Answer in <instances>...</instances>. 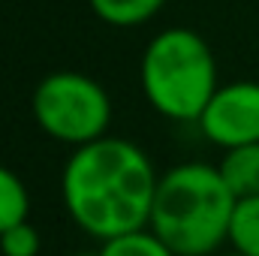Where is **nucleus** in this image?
I'll return each mask as SVG.
<instances>
[{
  "label": "nucleus",
  "mask_w": 259,
  "mask_h": 256,
  "mask_svg": "<svg viewBox=\"0 0 259 256\" xmlns=\"http://www.w3.org/2000/svg\"><path fill=\"white\" fill-rule=\"evenodd\" d=\"M75 256H100V250H97V253H75Z\"/></svg>",
  "instance_id": "12"
},
{
  "label": "nucleus",
  "mask_w": 259,
  "mask_h": 256,
  "mask_svg": "<svg viewBox=\"0 0 259 256\" xmlns=\"http://www.w3.org/2000/svg\"><path fill=\"white\" fill-rule=\"evenodd\" d=\"M30 109H33V121L46 136L72 148L109 136V124H112L109 91L84 72L75 69L49 72L33 88Z\"/></svg>",
  "instance_id": "4"
},
{
  "label": "nucleus",
  "mask_w": 259,
  "mask_h": 256,
  "mask_svg": "<svg viewBox=\"0 0 259 256\" xmlns=\"http://www.w3.org/2000/svg\"><path fill=\"white\" fill-rule=\"evenodd\" d=\"M226 256H241V253H235V250H232V253H226Z\"/></svg>",
  "instance_id": "13"
},
{
  "label": "nucleus",
  "mask_w": 259,
  "mask_h": 256,
  "mask_svg": "<svg viewBox=\"0 0 259 256\" xmlns=\"http://www.w3.org/2000/svg\"><path fill=\"white\" fill-rule=\"evenodd\" d=\"M0 253L3 256H36L39 253V232L30 220L15 223L0 235Z\"/></svg>",
  "instance_id": "11"
},
{
  "label": "nucleus",
  "mask_w": 259,
  "mask_h": 256,
  "mask_svg": "<svg viewBox=\"0 0 259 256\" xmlns=\"http://www.w3.org/2000/svg\"><path fill=\"white\" fill-rule=\"evenodd\" d=\"M217 169L226 187L235 193V199L259 196V142L223 151V160L217 163Z\"/></svg>",
  "instance_id": "6"
},
{
  "label": "nucleus",
  "mask_w": 259,
  "mask_h": 256,
  "mask_svg": "<svg viewBox=\"0 0 259 256\" xmlns=\"http://www.w3.org/2000/svg\"><path fill=\"white\" fill-rule=\"evenodd\" d=\"M139 84L157 115L181 124L199 121L220 88L214 52L190 27H166L142 52Z\"/></svg>",
  "instance_id": "3"
},
{
  "label": "nucleus",
  "mask_w": 259,
  "mask_h": 256,
  "mask_svg": "<svg viewBox=\"0 0 259 256\" xmlns=\"http://www.w3.org/2000/svg\"><path fill=\"white\" fill-rule=\"evenodd\" d=\"M235 193L211 163H181L160 175L151 229L175 256H211L229 241Z\"/></svg>",
  "instance_id": "2"
},
{
  "label": "nucleus",
  "mask_w": 259,
  "mask_h": 256,
  "mask_svg": "<svg viewBox=\"0 0 259 256\" xmlns=\"http://www.w3.org/2000/svg\"><path fill=\"white\" fill-rule=\"evenodd\" d=\"M94 15L112 27H139L151 21L166 0H88Z\"/></svg>",
  "instance_id": "7"
},
{
  "label": "nucleus",
  "mask_w": 259,
  "mask_h": 256,
  "mask_svg": "<svg viewBox=\"0 0 259 256\" xmlns=\"http://www.w3.org/2000/svg\"><path fill=\"white\" fill-rule=\"evenodd\" d=\"M157 169L130 139L103 136L72 151L61 175L69 220L91 238L109 241L151 223Z\"/></svg>",
  "instance_id": "1"
},
{
  "label": "nucleus",
  "mask_w": 259,
  "mask_h": 256,
  "mask_svg": "<svg viewBox=\"0 0 259 256\" xmlns=\"http://www.w3.org/2000/svg\"><path fill=\"white\" fill-rule=\"evenodd\" d=\"M196 124L211 145L223 151L259 142V81L220 84Z\"/></svg>",
  "instance_id": "5"
},
{
  "label": "nucleus",
  "mask_w": 259,
  "mask_h": 256,
  "mask_svg": "<svg viewBox=\"0 0 259 256\" xmlns=\"http://www.w3.org/2000/svg\"><path fill=\"white\" fill-rule=\"evenodd\" d=\"M100 256H175V250L151 226H145V229H133L103 241Z\"/></svg>",
  "instance_id": "10"
},
{
  "label": "nucleus",
  "mask_w": 259,
  "mask_h": 256,
  "mask_svg": "<svg viewBox=\"0 0 259 256\" xmlns=\"http://www.w3.org/2000/svg\"><path fill=\"white\" fill-rule=\"evenodd\" d=\"M229 244L241 256H259V196L235 202L229 223Z\"/></svg>",
  "instance_id": "8"
},
{
  "label": "nucleus",
  "mask_w": 259,
  "mask_h": 256,
  "mask_svg": "<svg viewBox=\"0 0 259 256\" xmlns=\"http://www.w3.org/2000/svg\"><path fill=\"white\" fill-rule=\"evenodd\" d=\"M27 217H30V193L24 181L12 169L0 166V235L15 223H24Z\"/></svg>",
  "instance_id": "9"
}]
</instances>
